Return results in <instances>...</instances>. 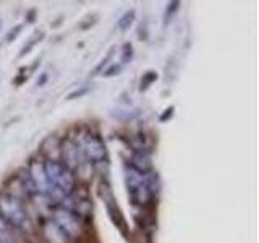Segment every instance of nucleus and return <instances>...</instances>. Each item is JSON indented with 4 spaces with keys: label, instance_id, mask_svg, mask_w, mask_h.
<instances>
[{
    "label": "nucleus",
    "instance_id": "f257e3e1",
    "mask_svg": "<svg viewBox=\"0 0 259 243\" xmlns=\"http://www.w3.org/2000/svg\"><path fill=\"white\" fill-rule=\"evenodd\" d=\"M44 170L49 180V193L47 196L57 205H62L65 198H70L76 191V177L75 174L65 167L60 160L47 159L44 162Z\"/></svg>",
    "mask_w": 259,
    "mask_h": 243
},
{
    "label": "nucleus",
    "instance_id": "f03ea898",
    "mask_svg": "<svg viewBox=\"0 0 259 243\" xmlns=\"http://www.w3.org/2000/svg\"><path fill=\"white\" fill-rule=\"evenodd\" d=\"M0 217L16 232L26 235L34 232V222H32L28 209L12 193H0Z\"/></svg>",
    "mask_w": 259,
    "mask_h": 243
},
{
    "label": "nucleus",
    "instance_id": "7ed1b4c3",
    "mask_svg": "<svg viewBox=\"0 0 259 243\" xmlns=\"http://www.w3.org/2000/svg\"><path fill=\"white\" fill-rule=\"evenodd\" d=\"M76 143L79 146V151L83 154V157L89 162V164H93V166L107 164V160H109L107 148H105V144L99 135L86 132Z\"/></svg>",
    "mask_w": 259,
    "mask_h": 243
},
{
    "label": "nucleus",
    "instance_id": "20e7f679",
    "mask_svg": "<svg viewBox=\"0 0 259 243\" xmlns=\"http://www.w3.org/2000/svg\"><path fill=\"white\" fill-rule=\"evenodd\" d=\"M52 221L59 229L65 233V237L71 240L81 238L83 233V224H81L79 216L68 208H65L62 205H55L52 209Z\"/></svg>",
    "mask_w": 259,
    "mask_h": 243
},
{
    "label": "nucleus",
    "instance_id": "39448f33",
    "mask_svg": "<svg viewBox=\"0 0 259 243\" xmlns=\"http://www.w3.org/2000/svg\"><path fill=\"white\" fill-rule=\"evenodd\" d=\"M126 186H128L130 201H132L135 206L144 208L149 205L152 193L149 191L148 185H146L144 175L135 172L132 167H126Z\"/></svg>",
    "mask_w": 259,
    "mask_h": 243
},
{
    "label": "nucleus",
    "instance_id": "423d86ee",
    "mask_svg": "<svg viewBox=\"0 0 259 243\" xmlns=\"http://www.w3.org/2000/svg\"><path fill=\"white\" fill-rule=\"evenodd\" d=\"M60 149H62L60 152H62V159H63L62 164L68 170H71L73 174L78 172L81 167V160L84 159L83 154L79 151L78 143L75 140H71V138H67V140L62 141Z\"/></svg>",
    "mask_w": 259,
    "mask_h": 243
},
{
    "label": "nucleus",
    "instance_id": "0eeeda50",
    "mask_svg": "<svg viewBox=\"0 0 259 243\" xmlns=\"http://www.w3.org/2000/svg\"><path fill=\"white\" fill-rule=\"evenodd\" d=\"M28 174L31 177L32 183H34L36 190L39 193V196H47L49 193V180L44 170V162H37V160H31L29 167H28Z\"/></svg>",
    "mask_w": 259,
    "mask_h": 243
},
{
    "label": "nucleus",
    "instance_id": "6e6552de",
    "mask_svg": "<svg viewBox=\"0 0 259 243\" xmlns=\"http://www.w3.org/2000/svg\"><path fill=\"white\" fill-rule=\"evenodd\" d=\"M135 172L146 175L152 170V160H151V154L144 152V151H133L132 160H130V166Z\"/></svg>",
    "mask_w": 259,
    "mask_h": 243
},
{
    "label": "nucleus",
    "instance_id": "1a4fd4ad",
    "mask_svg": "<svg viewBox=\"0 0 259 243\" xmlns=\"http://www.w3.org/2000/svg\"><path fill=\"white\" fill-rule=\"evenodd\" d=\"M107 202V213L110 214V219L113 221V224H115L118 229H120V232H121V235H128V230H126V222H125V219H123V216H121V213H120V209H118V206H117V202H113V198L112 196H109V199L105 201Z\"/></svg>",
    "mask_w": 259,
    "mask_h": 243
},
{
    "label": "nucleus",
    "instance_id": "9d476101",
    "mask_svg": "<svg viewBox=\"0 0 259 243\" xmlns=\"http://www.w3.org/2000/svg\"><path fill=\"white\" fill-rule=\"evenodd\" d=\"M18 182H20L21 188L24 190V193H26L28 196H39L36 186H34V183H32L31 177L28 174V169H23L18 172Z\"/></svg>",
    "mask_w": 259,
    "mask_h": 243
},
{
    "label": "nucleus",
    "instance_id": "9b49d317",
    "mask_svg": "<svg viewBox=\"0 0 259 243\" xmlns=\"http://www.w3.org/2000/svg\"><path fill=\"white\" fill-rule=\"evenodd\" d=\"M0 243H20L16 237V230L8 225L2 217H0Z\"/></svg>",
    "mask_w": 259,
    "mask_h": 243
},
{
    "label": "nucleus",
    "instance_id": "f8f14e48",
    "mask_svg": "<svg viewBox=\"0 0 259 243\" xmlns=\"http://www.w3.org/2000/svg\"><path fill=\"white\" fill-rule=\"evenodd\" d=\"M135 16H136L135 10H128V12H125L123 15L120 16V20L117 21L118 29H120V31H128L130 28H132L133 21H135Z\"/></svg>",
    "mask_w": 259,
    "mask_h": 243
},
{
    "label": "nucleus",
    "instance_id": "ddd939ff",
    "mask_svg": "<svg viewBox=\"0 0 259 243\" xmlns=\"http://www.w3.org/2000/svg\"><path fill=\"white\" fill-rule=\"evenodd\" d=\"M156 79H157V73L156 71H146L144 75L141 76V81H140V91H146L152 83H156Z\"/></svg>",
    "mask_w": 259,
    "mask_h": 243
},
{
    "label": "nucleus",
    "instance_id": "4468645a",
    "mask_svg": "<svg viewBox=\"0 0 259 243\" xmlns=\"http://www.w3.org/2000/svg\"><path fill=\"white\" fill-rule=\"evenodd\" d=\"M180 2H177V0H174V2H168L167 4V8H165V12H164V24H168L170 21L174 20V16L175 13L178 12V8H180Z\"/></svg>",
    "mask_w": 259,
    "mask_h": 243
},
{
    "label": "nucleus",
    "instance_id": "2eb2a0df",
    "mask_svg": "<svg viewBox=\"0 0 259 243\" xmlns=\"http://www.w3.org/2000/svg\"><path fill=\"white\" fill-rule=\"evenodd\" d=\"M42 39H44V32H39V34H36V36L32 37V39L29 40V43L20 51V57H24L26 54H29V52L32 51V49H34V46L39 44V40H42Z\"/></svg>",
    "mask_w": 259,
    "mask_h": 243
},
{
    "label": "nucleus",
    "instance_id": "dca6fc26",
    "mask_svg": "<svg viewBox=\"0 0 259 243\" xmlns=\"http://www.w3.org/2000/svg\"><path fill=\"white\" fill-rule=\"evenodd\" d=\"M133 46L126 43L123 44V47H121V55H120V59H121V63H128V62H132L133 60Z\"/></svg>",
    "mask_w": 259,
    "mask_h": 243
},
{
    "label": "nucleus",
    "instance_id": "f3484780",
    "mask_svg": "<svg viewBox=\"0 0 259 243\" xmlns=\"http://www.w3.org/2000/svg\"><path fill=\"white\" fill-rule=\"evenodd\" d=\"M21 31H23V24H16V26H13L10 31H8L5 40H7V43H12V40H15L16 37H18V34Z\"/></svg>",
    "mask_w": 259,
    "mask_h": 243
},
{
    "label": "nucleus",
    "instance_id": "a211bd4d",
    "mask_svg": "<svg viewBox=\"0 0 259 243\" xmlns=\"http://www.w3.org/2000/svg\"><path fill=\"white\" fill-rule=\"evenodd\" d=\"M120 70H121V65L113 63V65H110L109 68H105V70L102 71V75H104V76H107V78H110V76H115V75H118Z\"/></svg>",
    "mask_w": 259,
    "mask_h": 243
},
{
    "label": "nucleus",
    "instance_id": "6ab92c4d",
    "mask_svg": "<svg viewBox=\"0 0 259 243\" xmlns=\"http://www.w3.org/2000/svg\"><path fill=\"white\" fill-rule=\"evenodd\" d=\"M174 112H175V107H174V105H170V107H167L164 112L160 113L159 120L162 122V124H164V122H167V120H170V118L174 117Z\"/></svg>",
    "mask_w": 259,
    "mask_h": 243
},
{
    "label": "nucleus",
    "instance_id": "aec40b11",
    "mask_svg": "<svg viewBox=\"0 0 259 243\" xmlns=\"http://www.w3.org/2000/svg\"><path fill=\"white\" fill-rule=\"evenodd\" d=\"M112 55H113V49H110L109 51V54H107V57H105V59L97 65L96 67V70H94V75H97V73H101V70H102V67H105V65H107L109 62H110V59H112Z\"/></svg>",
    "mask_w": 259,
    "mask_h": 243
},
{
    "label": "nucleus",
    "instance_id": "412c9836",
    "mask_svg": "<svg viewBox=\"0 0 259 243\" xmlns=\"http://www.w3.org/2000/svg\"><path fill=\"white\" fill-rule=\"evenodd\" d=\"M88 93V88H81V89H76V91H73L67 96V99L71 101V99H76V97H81V96H84Z\"/></svg>",
    "mask_w": 259,
    "mask_h": 243
},
{
    "label": "nucleus",
    "instance_id": "4be33fe9",
    "mask_svg": "<svg viewBox=\"0 0 259 243\" xmlns=\"http://www.w3.org/2000/svg\"><path fill=\"white\" fill-rule=\"evenodd\" d=\"M0 29H2V18H0Z\"/></svg>",
    "mask_w": 259,
    "mask_h": 243
}]
</instances>
